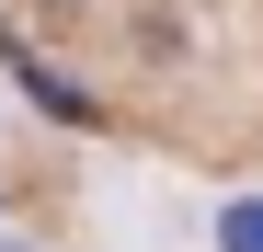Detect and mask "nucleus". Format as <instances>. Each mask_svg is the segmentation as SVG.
<instances>
[]
</instances>
